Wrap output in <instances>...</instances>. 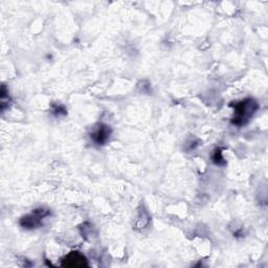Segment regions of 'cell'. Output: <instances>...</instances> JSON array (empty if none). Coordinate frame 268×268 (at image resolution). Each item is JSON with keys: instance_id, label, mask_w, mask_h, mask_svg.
<instances>
[{"instance_id": "obj_4", "label": "cell", "mask_w": 268, "mask_h": 268, "mask_svg": "<svg viewBox=\"0 0 268 268\" xmlns=\"http://www.w3.org/2000/svg\"><path fill=\"white\" fill-rule=\"evenodd\" d=\"M62 266L64 267H85L88 266L86 258L84 257L79 251H72L62 260Z\"/></svg>"}, {"instance_id": "obj_2", "label": "cell", "mask_w": 268, "mask_h": 268, "mask_svg": "<svg viewBox=\"0 0 268 268\" xmlns=\"http://www.w3.org/2000/svg\"><path fill=\"white\" fill-rule=\"evenodd\" d=\"M49 214H50L49 211L44 209V208L36 209L31 214L21 218L20 225L24 228H27V229H32V228L39 227L42 223V220Z\"/></svg>"}, {"instance_id": "obj_1", "label": "cell", "mask_w": 268, "mask_h": 268, "mask_svg": "<svg viewBox=\"0 0 268 268\" xmlns=\"http://www.w3.org/2000/svg\"><path fill=\"white\" fill-rule=\"evenodd\" d=\"M259 108V104L254 98H245L233 106V116L231 124L238 127L244 126L251 119Z\"/></svg>"}, {"instance_id": "obj_3", "label": "cell", "mask_w": 268, "mask_h": 268, "mask_svg": "<svg viewBox=\"0 0 268 268\" xmlns=\"http://www.w3.org/2000/svg\"><path fill=\"white\" fill-rule=\"evenodd\" d=\"M111 128L105 124H98L90 133L91 140L96 145H104L110 138Z\"/></svg>"}, {"instance_id": "obj_5", "label": "cell", "mask_w": 268, "mask_h": 268, "mask_svg": "<svg viewBox=\"0 0 268 268\" xmlns=\"http://www.w3.org/2000/svg\"><path fill=\"white\" fill-rule=\"evenodd\" d=\"M221 150L220 149H217L216 150V152H215V154H214V156H213V159H214V161L217 163V164H221V163H224V160H223V157H222V155H221Z\"/></svg>"}]
</instances>
